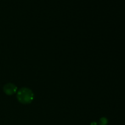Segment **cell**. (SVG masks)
<instances>
[{
	"label": "cell",
	"mask_w": 125,
	"mask_h": 125,
	"mask_svg": "<svg viewBox=\"0 0 125 125\" xmlns=\"http://www.w3.org/2000/svg\"><path fill=\"white\" fill-rule=\"evenodd\" d=\"M17 98L18 101L21 103H30L34 98V94L29 89L23 88L18 91L17 94Z\"/></svg>",
	"instance_id": "6da1fadb"
},
{
	"label": "cell",
	"mask_w": 125,
	"mask_h": 125,
	"mask_svg": "<svg viewBox=\"0 0 125 125\" xmlns=\"http://www.w3.org/2000/svg\"><path fill=\"white\" fill-rule=\"evenodd\" d=\"M4 90L7 95H12L17 91V87L12 84H7L4 87Z\"/></svg>",
	"instance_id": "7a4b0ae2"
},
{
	"label": "cell",
	"mask_w": 125,
	"mask_h": 125,
	"mask_svg": "<svg viewBox=\"0 0 125 125\" xmlns=\"http://www.w3.org/2000/svg\"><path fill=\"white\" fill-rule=\"evenodd\" d=\"M107 124V120L106 118H103L101 120V125H106Z\"/></svg>",
	"instance_id": "3957f363"
}]
</instances>
